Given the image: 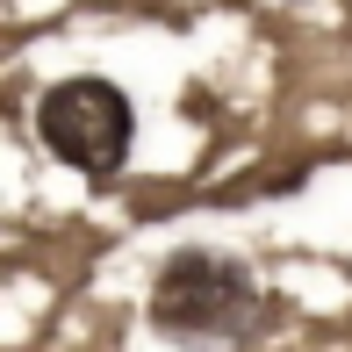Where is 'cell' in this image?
<instances>
[{
	"label": "cell",
	"instance_id": "cell-2",
	"mask_svg": "<svg viewBox=\"0 0 352 352\" xmlns=\"http://www.w3.org/2000/svg\"><path fill=\"white\" fill-rule=\"evenodd\" d=\"M36 144L58 158V166L87 173V180H116L137 151V108L116 79L101 72H72L51 79L36 101Z\"/></svg>",
	"mask_w": 352,
	"mask_h": 352
},
{
	"label": "cell",
	"instance_id": "cell-1",
	"mask_svg": "<svg viewBox=\"0 0 352 352\" xmlns=\"http://www.w3.org/2000/svg\"><path fill=\"white\" fill-rule=\"evenodd\" d=\"M144 316H151L158 338H180V345H237L259 324V280L230 252L187 245V252H173L158 266Z\"/></svg>",
	"mask_w": 352,
	"mask_h": 352
}]
</instances>
